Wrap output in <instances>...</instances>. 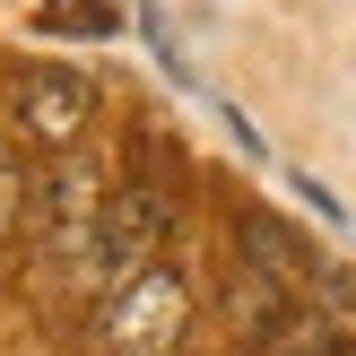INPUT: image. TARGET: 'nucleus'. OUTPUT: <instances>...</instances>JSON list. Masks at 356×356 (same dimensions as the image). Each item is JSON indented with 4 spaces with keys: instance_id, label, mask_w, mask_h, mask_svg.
I'll list each match as a JSON object with an SVG mask.
<instances>
[{
    "instance_id": "f257e3e1",
    "label": "nucleus",
    "mask_w": 356,
    "mask_h": 356,
    "mask_svg": "<svg viewBox=\"0 0 356 356\" xmlns=\"http://www.w3.org/2000/svg\"><path fill=\"white\" fill-rule=\"evenodd\" d=\"M165 226H174L165 183H148V174L113 183V200H104V235H96V287L122 296L131 278H148L156 252H165Z\"/></svg>"
},
{
    "instance_id": "f03ea898",
    "label": "nucleus",
    "mask_w": 356,
    "mask_h": 356,
    "mask_svg": "<svg viewBox=\"0 0 356 356\" xmlns=\"http://www.w3.org/2000/svg\"><path fill=\"white\" fill-rule=\"evenodd\" d=\"M104 200H113V191H104V183H96L87 165H52L44 183H35V235H44L52 270H70V278H96Z\"/></svg>"
},
{
    "instance_id": "7ed1b4c3",
    "label": "nucleus",
    "mask_w": 356,
    "mask_h": 356,
    "mask_svg": "<svg viewBox=\"0 0 356 356\" xmlns=\"http://www.w3.org/2000/svg\"><path fill=\"white\" fill-rule=\"evenodd\" d=\"M191 322V287L174 270H148L104 305V356H174Z\"/></svg>"
},
{
    "instance_id": "20e7f679",
    "label": "nucleus",
    "mask_w": 356,
    "mask_h": 356,
    "mask_svg": "<svg viewBox=\"0 0 356 356\" xmlns=\"http://www.w3.org/2000/svg\"><path fill=\"white\" fill-rule=\"evenodd\" d=\"M87 122H96V87H87L79 70L35 61L26 79H17V131H26L35 148H79Z\"/></svg>"
},
{
    "instance_id": "39448f33",
    "label": "nucleus",
    "mask_w": 356,
    "mask_h": 356,
    "mask_svg": "<svg viewBox=\"0 0 356 356\" xmlns=\"http://www.w3.org/2000/svg\"><path fill=\"white\" fill-rule=\"evenodd\" d=\"M243 356H356V339L330 313H313V305H296V313H278L261 339H243Z\"/></svg>"
},
{
    "instance_id": "423d86ee",
    "label": "nucleus",
    "mask_w": 356,
    "mask_h": 356,
    "mask_svg": "<svg viewBox=\"0 0 356 356\" xmlns=\"http://www.w3.org/2000/svg\"><path fill=\"white\" fill-rule=\"evenodd\" d=\"M26 209H35V183H26V165H17V148L0 139V261H9V243H17V226H26Z\"/></svg>"
},
{
    "instance_id": "0eeeda50",
    "label": "nucleus",
    "mask_w": 356,
    "mask_h": 356,
    "mask_svg": "<svg viewBox=\"0 0 356 356\" xmlns=\"http://www.w3.org/2000/svg\"><path fill=\"white\" fill-rule=\"evenodd\" d=\"M44 35H113V0H44Z\"/></svg>"
}]
</instances>
